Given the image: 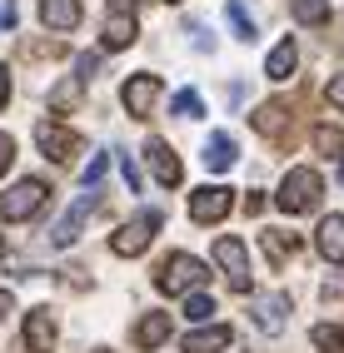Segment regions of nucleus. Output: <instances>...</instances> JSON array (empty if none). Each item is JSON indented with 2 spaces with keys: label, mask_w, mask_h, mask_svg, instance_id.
I'll list each match as a JSON object with an SVG mask.
<instances>
[{
  "label": "nucleus",
  "mask_w": 344,
  "mask_h": 353,
  "mask_svg": "<svg viewBox=\"0 0 344 353\" xmlns=\"http://www.w3.org/2000/svg\"><path fill=\"white\" fill-rule=\"evenodd\" d=\"M319 199H325V179L314 170H289L285 174V184H280V209L285 214H305V209H314Z\"/></svg>",
  "instance_id": "f257e3e1"
},
{
  "label": "nucleus",
  "mask_w": 344,
  "mask_h": 353,
  "mask_svg": "<svg viewBox=\"0 0 344 353\" xmlns=\"http://www.w3.org/2000/svg\"><path fill=\"white\" fill-rule=\"evenodd\" d=\"M204 279H210V269H204L195 254H170L155 284H160V294H190V289L204 284Z\"/></svg>",
  "instance_id": "f03ea898"
},
{
  "label": "nucleus",
  "mask_w": 344,
  "mask_h": 353,
  "mask_svg": "<svg viewBox=\"0 0 344 353\" xmlns=\"http://www.w3.org/2000/svg\"><path fill=\"white\" fill-rule=\"evenodd\" d=\"M45 179H20L15 190H6L0 194V219H30V214H40L45 209Z\"/></svg>",
  "instance_id": "7ed1b4c3"
},
{
  "label": "nucleus",
  "mask_w": 344,
  "mask_h": 353,
  "mask_svg": "<svg viewBox=\"0 0 344 353\" xmlns=\"http://www.w3.org/2000/svg\"><path fill=\"white\" fill-rule=\"evenodd\" d=\"M155 234H160V214L150 209V214H135L130 224H120V229H115L110 249L120 254V259H135L140 249H150V239H155Z\"/></svg>",
  "instance_id": "20e7f679"
},
{
  "label": "nucleus",
  "mask_w": 344,
  "mask_h": 353,
  "mask_svg": "<svg viewBox=\"0 0 344 353\" xmlns=\"http://www.w3.org/2000/svg\"><path fill=\"white\" fill-rule=\"evenodd\" d=\"M215 264L224 269V279H229V289L235 294H249V259H245V244L240 239H215Z\"/></svg>",
  "instance_id": "39448f33"
},
{
  "label": "nucleus",
  "mask_w": 344,
  "mask_h": 353,
  "mask_svg": "<svg viewBox=\"0 0 344 353\" xmlns=\"http://www.w3.org/2000/svg\"><path fill=\"white\" fill-rule=\"evenodd\" d=\"M35 145H40L45 159L65 164V159L80 150V134H75V130H65V125H55V120H40V125H35Z\"/></svg>",
  "instance_id": "423d86ee"
},
{
  "label": "nucleus",
  "mask_w": 344,
  "mask_h": 353,
  "mask_svg": "<svg viewBox=\"0 0 344 353\" xmlns=\"http://www.w3.org/2000/svg\"><path fill=\"white\" fill-rule=\"evenodd\" d=\"M120 100H125V110L135 114V120H145V114L155 110V100H160V75H150V70L130 75L125 90H120Z\"/></svg>",
  "instance_id": "0eeeda50"
},
{
  "label": "nucleus",
  "mask_w": 344,
  "mask_h": 353,
  "mask_svg": "<svg viewBox=\"0 0 344 353\" xmlns=\"http://www.w3.org/2000/svg\"><path fill=\"white\" fill-rule=\"evenodd\" d=\"M229 204H235V194L220 190V184H204V190H190V219L195 224H215L229 214Z\"/></svg>",
  "instance_id": "6e6552de"
},
{
  "label": "nucleus",
  "mask_w": 344,
  "mask_h": 353,
  "mask_svg": "<svg viewBox=\"0 0 344 353\" xmlns=\"http://www.w3.org/2000/svg\"><path fill=\"white\" fill-rule=\"evenodd\" d=\"M95 209H100V194H95V190H85V194L75 199V209H70V214H65V219L50 229V244H55V249L75 244V239H80V224H85L90 214H95Z\"/></svg>",
  "instance_id": "1a4fd4ad"
},
{
  "label": "nucleus",
  "mask_w": 344,
  "mask_h": 353,
  "mask_svg": "<svg viewBox=\"0 0 344 353\" xmlns=\"http://www.w3.org/2000/svg\"><path fill=\"white\" fill-rule=\"evenodd\" d=\"M26 348L30 353H55V314L50 309H30L26 314Z\"/></svg>",
  "instance_id": "9d476101"
},
{
  "label": "nucleus",
  "mask_w": 344,
  "mask_h": 353,
  "mask_svg": "<svg viewBox=\"0 0 344 353\" xmlns=\"http://www.w3.org/2000/svg\"><path fill=\"white\" fill-rule=\"evenodd\" d=\"M145 159H150L155 179H160V184H170V190H175L180 179H185V170H180V159H175V150L165 145V139H150V145H145Z\"/></svg>",
  "instance_id": "9b49d317"
},
{
  "label": "nucleus",
  "mask_w": 344,
  "mask_h": 353,
  "mask_svg": "<svg viewBox=\"0 0 344 353\" xmlns=\"http://www.w3.org/2000/svg\"><path fill=\"white\" fill-rule=\"evenodd\" d=\"M135 30H140V26H135V10H110L100 45H105V50H130V45H135Z\"/></svg>",
  "instance_id": "f8f14e48"
},
{
  "label": "nucleus",
  "mask_w": 344,
  "mask_h": 353,
  "mask_svg": "<svg viewBox=\"0 0 344 353\" xmlns=\"http://www.w3.org/2000/svg\"><path fill=\"white\" fill-rule=\"evenodd\" d=\"M235 159H240V145H235V134H229V130L210 134V145H204V170L224 174V170H235Z\"/></svg>",
  "instance_id": "ddd939ff"
},
{
  "label": "nucleus",
  "mask_w": 344,
  "mask_h": 353,
  "mask_svg": "<svg viewBox=\"0 0 344 353\" xmlns=\"http://www.w3.org/2000/svg\"><path fill=\"white\" fill-rule=\"evenodd\" d=\"M314 244H319V254H325L329 264H344V214H329L325 224H319Z\"/></svg>",
  "instance_id": "4468645a"
},
{
  "label": "nucleus",
  "mask_w": 344,
  "mask_h": 353,
  "mask_svg": "<svg viewBox=\"0 0 344 353\" xmlns=\"http://www.w3.org/2000/svg\"><path fill=\"white\" fill-rule=\"evenodd\" d=\"M40 20L50 30H75L80 26V0H40Z\"/></svg>",
  "instance_id": "2eb2a0df"
},
{
  "label": "nucleus",
  "mask_w": 344,
  "mask_h": 353,
  "mask_svg": "<svg viewBox=\"0 0 344 353\" xmlns=\"http://www.w3.org/2000/svg\"><path fill=\"white\" fill-rule=\"evenodd\" d=\"M260 244H265V259H269V264H285V259L300 249L305 239H300L294 229H265V234H260Z\"/></svg>",
  "instance_id": "dca6fc26"
},
{
  "label": "nucleus",
  "mask_w": 344,
  "mask_h": 353,
  "mask_svg": "<svg viewBox=\"0 0 344 353\" xmlns=\"http://www.w3.org/2000/svg\"><path fill=\"white\" fill-rule=\"evenodd\" d=\"M229 328L224 323H215V328H195V334H185V353H224L229 348Z\"/></svg>",
  "instance_id": "f3484780"
},
{
  "label": "nucleus",
  "mask_w": 344,
  "mask_h": 353,
  "mask_svg": "<svg viewBox=\"0 0 344 353\" xmlns=\"http://www.w3.org/2000/svg\"><path fill=\"white\" fill-rule=\"evenodd\" d=\"M170 339V314H160V309H150L140 323H135V343L140 348H160Z\"/></svg>",
  "instance_id": "a211bd4d"
},
{
  "label": "nucleus",
  "mask_w": 344,
  "mask_h": 353,
  "mask_svg": "<svg viewBox=\"0 0 344 353\" xmlns=\"http://www.w3.org/2000/svg\"><path fill=\"white\" fill-rule=\"evenodd\" d=\"M294 60H300V45H294V40H280V45L269 50V60H265L269 80H289V75H294Z\"/></svg>",
  "instance_id": "6ab92c4d"
},
{
  "label": "nucleus",
  "mask_w": 344,
  "mask_h": 353,
  "mask_svg": "<svg viewBox=\"0 0 344 353\" xmlns=\"http://www.w3.org/2000/svg\"><path fill=\"white\" fill-rule=\"evenodd\" d=\"M285 309H289L285 294H274V299H265L260 309H255V323H260V328H269V334H280V328H285Z\"/></svg>",
  "instance_id": "aec40b11"
},
{
  "label": "nucleus",
  "mask_w": 344,
  "mask_h": 353,
  "mask_svg": "<svg viewBox=\"0 0 344 353\" xmlns=\"http://www.w3.org/2000/svg\"><path fill=\"white\" fill-rule=\"evenodd\" d=\"M170 110H175V120H204V100L195 95V90H175Z\"/></svg>",
  "instance_id": "412c9836"
},
{
  "label": "nucleus",
  "mask_w": 344,
  "mask_h": 353,
  "mask_svg": "<svg viewBox=\"0 0 344 353\" xmlns=\"http://www.w3.org/2000/svg\"><path fill=\"white\" fill-rule=\"evenodd\" d=\"M294 6V20L300 26H325L329 20V0H289Z\"/></svg>",
  "instance_id": "4be33fe9"
},
{
  "label": "nucleus",
  "mask_w": 344,
  "mask_h": 353,
  "mask_svg": "<svg viewBox=\"0 0 344 353\" xmlns=\"http://www.w3.org/2000/svg\"><path fill=\"white\" fill-rule=\"evenodd\" d=\"M309 339H314L319 353H344V328H339V323H314Z\"/></svg>",
  "instance_id": "5701e85b"
},
{
  "label": "nucleus",
  "mask_w": 344,
  "mask_h": 353,
  "mask_svg": "<svg viewBox=\"0 0 344 353\" xmlns=\"http://www.w3.org/2000/svg\"><path fill=\"white\" fill-rule=\"evenodd\" d=\"M314 150H319V154H329V159H339V154H344V130L319 125V130H314Z\"/></svg>",
  "instance_id": "b1692460"
},
{
  "label": "nucleus",
  "mask_w": 344,
  "mask_h": 353,
  "mask_svg": "<svg viewBox=\"0 0 344 353\" xmlns=\"http://www.w3.org/2000/svg\"><path fill=\"white\" fill-rule=\"evenodd\" d=\"M224 15H229V26H235V35H240V40H255V35H260V30H255V15H249L240 0H229Z\"/></svg>",
  "instance_id": "393cba45"
},
{
  "label": "nucleus",
  "mask_w": 344,
  "mask_h": 353,
  "mask_svg": "<svg viewBox=\"0 0 344 353\" xmlns=\"http://www.w3.org/2000/svg\"><path fill=\"white\" fill-rule=\"evenodd\" d=\"M80 100V80H60L55 90H50V105L55 110H65V105H75Z\"/></svg>",
  "instance_id": "a878e982"
},
{
  "label": "nucleus",
  "mask_w": 344,
  "mask_h": 353,
  "mask_svg": "<svg viewBox=\"0 0 344 353\" xmlns=\"http://www.w3.org/2000/svg\"><path fill=\"white\" fill-rule=\"evenodd\" d=\"M210 314H215V303L204 299V294H190V299H185V319H195V323H200V319H210Z\"/></svg>",
  "instance_id": "bb28decb"
},
{
  "label": "nucleus",
  "mask_w": 344,
  "mask_h": 353,
  "mask_svg": "<svg viewBox=\"0 0 344 353\" xmlns=\"http://www.w3.org/2000/svg\"><path fill=\"white\" fill-rule=\"evenodd\" d=\"M105 170H110V150H105V154H95V159L85 164V174H80V179H85V190H95V179H100Z\"/></svg>",
  "instance_id": "cd10ccee"
},
{
  "label": "nucleus",
  "mask_w": 344,
  "mask_h": 353,
  "mask_svg": "<svg viewBox=\"0 0 344 353\" xmlns=\"http://www.w3.org/2000/svg\"><path fill=\"white\" fill-rule=\"evenodd\" d=\"M120 170H125V184H130V194H140V170H135V159L120 154Z\"/></svg>",
  "instance_id": "c85d7f7f"
},
{
  "label": "nucleus",
  "mask_w": 344,
  "mask_h": 353,
  "mask_svg": "<svg viewBox=\"0 0 344 353\" xmlns=\"http://www.w3.org/2000/svg\"><path fill=\"white\" fill-rule=\"evenodd\" d=\"M10 159H15V139H10V134H0V174L10 170Z\"/></svg>",
  "instance_id": "c756f323"
},
{
  "label": "nucleus",
  "mask_w": 344,
  "mask_h": 353,
  "mask_svg": "<svg viewBox=\"0 0 344 353\" xmlns=\"http://www.w3.org/2000/svg\"><path fill=\"white\" fill-rule=\"evenodd\" d=\"M15 26V0H0V30Z\"/></svg>",
  "instance_id": "7c9ffc66"
},
{
  "label": "nucleus",
  "mask_w": 344,
  "mask_h": 353,
  "mask_svg": "<svg viewBox=\"0 0 344 353\" xmlns=\"http://www.w3.org/2000/svg\"><path fill=\"white\" fill-rule=\"evenodd\" d=\"M329 105H339V110H344V75H334V80H329Z\"/></svg>",
  "instance_id": "2f4dec72"
},
{
  "label": "nucleus",
  "mask_w": 344,
  "mask_h": 353,
  "mask_svg": "<svg viewBox=\"0 0 344 353\" xmlns=\"http://www.w3.org/2000/svg\"><path fill=\"white\" fill-rule=\"evenodd\" d=\"M75 70H80V80H90V75H95V55H80Z\"/></svg>",
  "instance_id": "473e14b6"
},
{
  "label": "nucleus",
  "mask_w": 344,
  "mask_h": 353,
  "mask_svg": "<svg viewBox=\"0 0 344 353\" xmlns=\"http://www.w3.org/2000/svg\"><path fill=\"white\" fill-rule=\"evenodd\" d=\"M6 100H10V70L0 65V105H6Z\"/></svg>",
  "instance_id": "72a5a7b5"
},
{
  "label": "nucleus",
  "mask_w": 344,
  "mask_h": 353,
  "mask_svg": "<svg viewBox=\"0 0 344 353\" xmlns=\"http://www.w3.org/2000/svg\"><path fill=\"white\" fill-rule=\"evenodd\" d=\"M15 309V299H10V289H0V323H6V314Z\"/></svg>",
  "instance_id": "f704fd0d"
},
{
  "label": "nucleus",
  "mask_w": 344,
  "mask_h": 353,
  "mask_svg": "<svg viewBox=\"0 0 344 353\" xmlns=\"http://www.w3.org/2000/svg\"><path fill=\"white\" fill-rule=\"evenodd\" d=\"M140 0H110V10H135Z\"/></svg>",
  "instance_id": "c9c22d12"
},
{
  "label": "nucleus",
  "mask_w": 344,
  "mask_h": 353,
  "mask_svg": "<svg viewBox=\"0 0 344 353\" xmlns=\"http://www.w3.org/2000/svg\"><path fill=\"white\" fill-rule=\"evenodd\" d=\"M339 179H344V164H339Z\"/></svg>",
  "instance_id": "e433bc0d"
}]
</instances>
